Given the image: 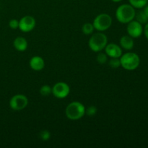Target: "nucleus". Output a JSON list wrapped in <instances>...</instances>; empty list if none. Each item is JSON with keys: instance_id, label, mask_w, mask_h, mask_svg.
<instances>
[{"instance_id": "f03ea898", "label": "nucleus", "mask_w": 148, "mask_h": 148, "mask_svg": "<svg viewBox=\"0 0 148 148\" xmlns=\"http://www.w3.org/2000/svg\"><path fill=\"white\" fill-rule=\"evenodd\" d=\"M65 114L69 120L77 121L82 119L85 116V107L80 102L74 101L66 106Z\"/></svg>"}, {"instance_id": "f8f14e48", "label": "nucleus", "mask_w": 148, "mask_h": 148, "mask_svg": "<svg viewBox=\"0 0 148 148\" xmlns=\"http://www.w3.org/2000/svg\"><path fill=\"white\" fill-rule=\"evenodd\" d=\"M120 46L126 50H132L134 48V43L133 38L130 36H124L120 38Z\"/></svg>"}, {"instance_id": "9d476101", "label": "nucleus", "mask_w": 148, "mask_h": 148, "mask_svg": "<svg viewBox=\"0 0 148 148\" xmlns=\"http://www.w3.org/2000/svg\"><path fill=\"white\" fill-rule=\"evenodd\" d=\"M105 51L107 56L111 58H120L122 55V50L120 46L116 43H109L105 47Z\"/></svg>"}, {"instance_id": "b1692460", "label": "nucleus", "mask_w": 148, "mask_h": 148, "mask_svg": "<svg viewBox=\"0 0 148 148\" xmlns=\"http://www.w3.org/2000/svg\"><path fill=\"white\" fill-rule=\"evenodd\" d=\"M143 11H144L145 14H146V16H147V17L148 18V6H145V7Z\"/></svg>"}, {"instance_id": "20e7f679", "label": "nucleus", "mask_w": 148, "mask_h": 148, "mask_svg": "<svg viewBox=\"0 0 148 148\" xmlns=\"http://www.w3.org/2000/svg\"><path fill=\"white\" fill-rule=\"evenodd\" d=\"M108 44V38L104 33H96L92 35L88 41L89 48L94 52H101Z\"/></svg>"}, {"instance_id": "412c9836", "label": "nucleus", "mask_w": 148, "mask_h": 148, "mask_svg": "<svg viewBox=\"0 0 148 148\" xmlns=\"http://www.w3.org/2000/svg\"><path fill=\"white\" fill-rule=\"evenodd\" d=\"M39 137L43 141H47L50 139L51 133L48 130H43L39 133Z\"/></svg>"}, {"instance_id": "393cba45", "label": "nucleus", "mask_w": 148, "mask_h": 148, "mask_svg": "<svg viewBox=\"0 0 148 148\" xmlns=\"http://www.w3.org/2000/svg\"><path fill=\"white\" fill-rule=\"evenodd\" d=\"M112 1H114V2H120L121 1H122V0H111Z\"/></svg>"}, {"instance_id": "f3484780", "label": "nucleus", "mask_w": 148, "mask_h": 148, "mask_svg": "<svg viewBox=\"0 0 148 148\" xmlns=\"http://www.w3.org/2000/svg\"><path fill=\"white\" fill-rule=\"evenodd\" d=\"M40 93L43 96H49L51 93H52V88L48 85H43L40 89Z\"/></svg>"}, {"instance_id": "2eb2a0df", "label": "nucleus", "mask_w": 148, "mask_h": 148, "mask_svg": "<svg viewBox=\"0 0 148 148\" xmlns=\"http://www.w3.org/2000/svg\"><path fill=\"white\" fill-rule=\"evenodd\" d=\"M94 30H95V28H94L93 25L90 23L84 24L82 27V33L85 35H91L93 33Z\"/></svg>"}, {"instance_id": "0eeeda50", "label": "nucleus", "mask_w": 148, "mask_h": 148, "mask_svg": "<svg viewBox=\"0 0 148 148\" xmlns=\"http://www.w3.org/2000/svg\"><path fill=\"white\" fill-rule=\"evenodd\" d=\"M70 92V88L66 82H59L55 84L52 88V94L56 98L63 99L66 98Z\"/></svg>"}, {"instance_id": "ddd939ff", "label": "nucleus", "mask_w": 148, "mask_h": 148, "mask_svg": "<svg viewBox=\"0 0 148 148\" xmlns=\"http://www.w3.org/2000/svg\"><path fill=\"white\" fill-rule=\"evenodd\" d=\"M13 46L18 51H25L27 48V41L25 38L17 37L14 40Z\"/></svg>"}, {"instance_id": "5701e85b", "label": "nucleus", "mask_w": 148, "mask_h": 148, "mask_svg": "<svg viewBox=\"0 0 148 148\" xmlns=\"http://www.w3.org/2000/svg\"><path fill=\"white\" fill-rule=\"evenodd\" d=\"M144 33H145V36L146 38L148 40V23H146V25L144 28Z\"/></svg>"}, {"instance_id": "1a4fd4ad", "label": "nucleus", "mask_w": 148, "mask_h": 148, "mask_svg": "<svg viewBox=\"0 0 148 148\" xmlns=\"http://www.w3.org/2000/svg\"><path fill=\"white\" fill-rule=\"evenodd\" d=\"M127 24L128 25L127 27V30L129 36L133 38H137L142 36L143 33V27L141 23L137 20H133Z\"/></svg>"}, {"instance_id": "f257e3e1", "label": "nucleus", "mask_w": 148, "mask_h": 148, "mask_svg": "<svg viewBox=\"0 0 148 148\" xmlns=\"http://www.w3.org/2000/svg\"><path fill=\"white\" fill-rule=\"evenodd\" d=\"M136 12L131 4H121L117 8L116 17L119 23L127 24L133 20L135 17Z\"/></svg>"}, {"instance_id": "7ed1b4c3", "label": "nucleus", "mask_w": 148, "mask_h": 148, "mask_svg": "<svg viewBox=\"0 0 148 148\" xmlns=\"http://www.w3.org/2000/svg\"><path fill=\"white\" fill-rule=\"evenodd\" d=\"M121 66L126 70L132 71L137 69L140 64V56L134 52H127L120 57Z\"/></svg>"}, {"instance_id": "6ab92c4d", "label": "nucleus", "mask_w": 148, "mask_h": 148, "mask_svg": "<svg viewBox=\"0 0 148 148\" xmlns=\"http://www.w3.org/2000/svg\"><path fill=\"white\" fill-rule=\"evenodd\" d=\"M96 59L98 63L101 64H104L106 63L107 60H108V56H107L106 53H99L97 56Z\"/></svg>"}, {"instance_id": "aec40b11", "label": "nucleus", "mask_w": 148, "mask_h": 148, "mask_svg": "<svg viewBox=\"0 0 148 148\" xmlns=\"http://www.w3.org/2000/svg\"><path fill=\"white\" fill-rule=\"evenodd\" d=\"M97 111H98V109H97V108L95 106H90L85 108V114L89 116H95L96 114Z\"/></svg>"}, {"instance_id": "a211bd4d", "label": "nucleus", "mask_w": 148, "mask_h": 148, "mask_svg": "<svg viewBox=\"0 0 148 148\" xmlns=\"http://www.w3.org/2000/svg\"><path fill=\"white\" fill-rule=\"evenodd\" d=\"M108 64L113 69H117L121 66L119 58H111V60L108 62Z\"/></svg>"}, {"instance_id": "423d86ee", "label": "nucleus", "mask_w": 148, "mask_h": 148, "mask_svg": "<svg viewBox=\"0 0 148 148\" xmlns=\"http://www.w3.org/2000/svg\"><path fill=\"white\" fill-rule=\"evenodd\" d=\"M28 104V99L23 94L14 95L10 101V106L14 111H21L25 109Z\"/></svg>"}, {"instance_id": "6e6552de", "label": "nucleus", "mask_w": 148, "mask_h": 148, "mask_svg": "<svg viewBox=\"0 0 148 148\" xmlns=\"http://www.w3.org/2000/svg\"><path fill=\"white\" fill-rule=\"evenodd\" d=\"M36 24V22L34 17L30 15H25L19 21V29L24 33H28L34 29Z\"/></svg>"}, {"instance_id": "9b49d317", "label": "nucleus", "mask_w": 148, "mask_h": 148, "mask_svg": "<svg viewBox=\"0 0 148 148\" xmlns=\"http://www.w3.org/2000/svg\"><path fill=\"white\" fill-rule=\"evenodd\" d=\"M30 66L32 69L35 71H40L44 68L45 62L43 58L38 56H35L30 59Z\"/></svg>"}, {"instance_id": "dca6fc26", "label": "nucleus", "mask_w": 148, "mask_h": 148, "mask_svg": "<svg viewBox=\"0 0 148 148\" xmlns=\"http://www.w3.org/2000/svg\"><path fill=\"white\" fill-rule=\"evenodd\" d=\"M135 17L137 18V21H138L139 23L143 24H146L148 22V18L146 16V14H145L144 11H140L135 14Z\"/></svg>"}, {"instance_id": "4be33fe9", "label": "nucleus", "mask_w": 148, "mask_h": 148, "mask_svg": "<svg viewBox=\"0 0 148 148\" xmlns=\"http://www.w3.org/2000/svg\"><path fill=\"white\" fill-rule=\"evenodd\" d=\"M9 26L12 29L19 28V21L16 19H12L9 22Z\"/></svg>"}, {"instance_id": "39448f33", "label": "nucleus", "mask_w": 148, "mask_h": 148, "mask_svg": "<svg viewBox=\"0 0 148 148\" xmlns=\"http://www.w3.org/2000/svg\"><path fill=\"white\" fill-rule=\"evenodd\" d=\"M112 24V18L106 13L100 14L94 19L92 25L94 28L99 32L105 31L108 30Z\"/></svg>"}, {"instance_id": "4468645a", "label": "nucleus", "mask_w": 148, "mask_h": 148, "mask_svg": "<svg viewBox=\"0 0 148 148\" xmlns=\"http://www.w3.org/2000/svg\"><path fill=\"white\" fill-rule=\"evenodd\" d=\"M129 1L134 8L142 9L147 5L148 0H129Z\"/></svg>"}]
</instances>
